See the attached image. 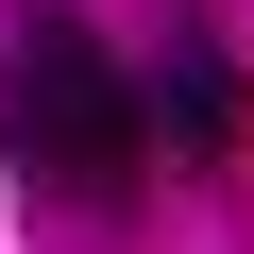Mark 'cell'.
<instances>
[{"mask_svg": "<svg viewBox=\"0 0 254 254\" xmlns=\"http://www.w3.org/2000/svg\"><path fill=\"white\" fill-rule=\"evenodd\" d=\"M136 119H153L187 170H220V153H237V51H220V34H170V68L136 85Z\"/></svg>", "mask_w": 254, "mask_h": 254, "instance_id": "2", "label": "cell"}, {"mask_svg": "<svg viewBox=\"0 0 254 254\" xmlns=\"http://www.w3.org/2000/svg\"><path fill=\"white\" fill-rule=\"evenodd\" d=\"M0 136H17V170H51V187H119V170L153 153V119H136V85H119L102 34L34 17L17 68H0Z\"/></svg>", "mask_w": 254, "mask_h": 254, "instance_id": "1", "label": "cell"}]
</instances>
